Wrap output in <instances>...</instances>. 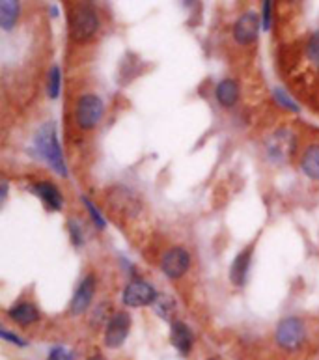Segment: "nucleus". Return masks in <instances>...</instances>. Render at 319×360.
Listing matches in <instances>:
<instances>
[{
  "label": "nucleus",
  "instance_id": "cd10ccee",
  "mask_svg": "<svg viewBox=\"0 0 319 360\" xmlns=\"http://www.w3.org/2000/svg\"><path fill=\"white\" fill-rule=\"evenodd\" d=\"M88 360H105V359H101V356H92V359H88Z\"/></svg>",
  "mask_w": 319,
  "mask_h": 360
},
{
  "label": "nucleus",
  "instance_id": "f257e3e1",
  "mask_svg": "<svg viewBox=\"0 0 319 360\" xmlns=\"http://www.w3.org/2000/svg\"><path fill=\"white\" fill-rule=\"evenodd\" d=\"M99 30V15L96 8L88 2H81L73 8L70 15V36L75 44H88L96 38Z\"/></svg>",
  "mask_w": 319,
  "mask_h": 360
},
{
  "label": "nucleus",
  "instance_id": "6ab92c4d",
  "mask_svg": "<svg viewBox=\"0 0 319 360\" xmlns=\"http://www.w3.org/2000/svg\"><path fill=\"white\" fill-rule=\"evenodd\" d=\"M60 88H62V71L58 65H54L49 73V86H47L51 99H56L60 96Z\"/></svg>",
  "mask_w": 319,
  "mask_h": 360
},
{
  "label": "nucleus",
  "instance_id": "c85d7f7f",
  "mask_svg": "<svg viewBox=\"0 0 319 360\" xmlns=\"http://www.w3.org/2000/svg\"><path fill=\"white\" fill-rule=\"evenodd\" d=\"M287 2H297V0H287Z\"/></svg>",
  "mask_w": 319,
  "mask_h": 360
},
{
  "label": "nucleus",
  "instance_id": "5701e85b",
  "mask_svg": "<svg viewBox=\"0 0 319 360\" xmlns=\"http://www.w3.org/2000/svg\"><path fill=\"white\" fill-rule=\"evenodd\" d=\"M67 230H70V236H71V241L75 247H81L82 245V230H81V224L77 219H70L67 222Z\"/></svg>",
  "mask_w": 319,
  "mask_h": 360
},
{
  "label": "nucleus",
  "instance_id": "1a4fd4ad",
  "mask_svg": "<svg viewBox=\"0 0 319 360\" xmlns=\"http://www.w3.org/2000/svg\"><path fill=\"white\" fill-rule=\"evenodd\" d=\"M131 328V316L127 312H116L107 323V330H105V345L110 349H116L129 336Z\"/></svg>",
  "mask_w": 319,
  "mask_h": 360
},
{
  "label": "nucleus",
  "instance_id": "9d476101",
  "mask_svg": "<svg viewBox=\"0 0 319 360\" xmlns=\"http://www.w3.org/2000/svg\"><path fill=\"white\" fill-rule=\"evenodd\" d=\"M93 293H96V278H93V274H86V276L81 280V284L77 285L75 293L71 297V316H81V314L86 312L93 301Z\"/></svg>",
  "mask_w": 319,
  "mask_h": 360
},
{
  "label": "nucleus",
  "instance_id": "ddd939ff",
  "mask_svg": "<svg viewBox=\"0 0 319 360\" xmlns=\"http://www.w3.org/2000/svg\"><path fill=\"white\" fill-rule=\"evenodd\" d=\"M252 247H247L243 252H239L235 256L232 264V269H230V280H232L233 285H245L247 278H249V271H250V264H252Z\"/></svg>",
  "mask_w": 319,
  "mask_h": 360
},
{
  "label": "nucleus",
  "instance_id": "dca6fc26",
  "mask_svg": "<svg viewBox=\"0 0 319 360\" xmlns=\"http://www.w3.org/2000/svg\"><path fill=\"white\" fill-rule=\"evenodd\" d=\"M215 97L221 107H235V103L239 99V84L233 79H222L215 88Z\"/></svg>",
  "mask_w": 319,
  "mask_h": 360
},
{
  "label": "nucleus",
  "instance_id": "2eb2a0df",
  "mask_svg": "<svg viewBox=\"0 0 319 360\" xmlns=\"http://www.w3.org/2000/svg\"><path fill=\"white\" fill-rule=\"evenodd\" d=\"M8 316L13 323L21 325V327H28V325H34V323L39 321V310L36 304L32 302H17L15 307H11L8 310Z\"/></svg>",
  "mask_w": 319,
  "mask_h": 360
},
{
  "label": "nucleus",
  "instance_id": "f8f14e48",
  "mask_svg": "<svg viewBox=\"0 0 319 360\" xmlns=\"http://www.w3.org/2000/svg\"><path fill=\"white\" fill-rule=\"evenodd\" d=\"M108 204L112 205L114 211H119V213H127V215H135L141 204L129 188H114L112 193L108 194Z\"/></svg>",
  "mask_w": 319,
  "mask_h": 360
},
{
  "label": "nucleus",
  "instance_id": "20e7f679",
  "mask_svg": "<svg viewBox=\"0 0 319 360\" xmlns=\"http://www.w3.org/2000/svg\"><path fill=\"white\" fill-rule=\"evenodd\" d=\"M295 144H297V139L293 135V131L286 129V127H280V129H276L275 133L267 139V157H269L273 162H276V165L287 162L292 159L293 151H295Z\"/></svg>",
  "mask_w": 319,
  "mask_h": 360
},
{
  "label": "nucleus",
  "instance_id": "4be33fe9",
  "mask_svg": "<svg viewBox=\"0 0 319 360\" xmlns=\"http://www.w3.org/2000/svg\"><path fill=\"white\" fill-rule=\"evenodd\" d=\"M82 202H84V205H86L88 215H90V219L93 221V224L98 226L99 230H103L105 226H107V222H105V219L101 217V213L98 211V207H96V205H93V202H90L88 198H82Z\"/></svg>",
  "mask_w": 319,
  "mask_h": 360
},
{
  "label": "nucleus",
  "instance_id": "a211bd4d",
  "mask_svg": "<svg viewBox=\"0 0 319 360\" xmlns=\"http://www.w3.org/2000/svg\"><path fill=\"white\" fill-rule=\"evenodd\" d=\"M301 168L310 179L319 181V144H312L306 148L301 159Z\"/></svg>",
  "mask_w": 319,
  "mask_h": 360
},
{
  "label": "nucleus",
  "instance_id": "423d86ee",
  "mask_svg": "<svg viewBox=\"0 0 319 360\" xmlns=\"http://www.w3.org/2000/svg\"><path fill=\"white\" fill-rule=\"evenodd\" d=\"M159 293L155 291L152 284H148L144 280H133L129 284L125 285L124 295H122V301H124L125 307L129 308H142L150 307V304H155Z\"/></svg>",
  "mask_w": 319,
  "mask_h": 360
},
{
  "label": "nucleus",
  "instance_id": "f03ea898",
  "mask_svg": "<svg viewBox=\"0 0 319 360\" xmlns=\"http://www.w3.org/2000/svg\"><path fill=\"white\" fill-rule=\"evenodd\" d=\"M36 150L45 161L49 162V167L53 168L54 172H58L60 176H67V168H65L64 155H62V150H60L58 136H56V129H54L53 124H45L41 129L38 131L36 135Z\"/></svg>",
  "mask_w": 319,
  "mask_h": 360
},
{
  "label": "nucleus",
  "instance_id": "9b49d317",
  "mask_svg": "<svg viewBox=\"0 0 319 360\" xmlns=\"http://www.w3.org/2000/svg\"><path fill=\"white\" fill-rule=\"evenodd\" d=\"M34 194L38 196L47 210L51 211H62L64 207V196L60 193V188L53 181H36L32 185Z\"/></svg>",
  "mask_w": 319,
  "mask_h": 360
},
{
  "label": "nucleus",
  "instance_id": "c756f323",
  "mask_svg": "<svg viewBox=\"0 0 319 360\" xmlns=\"http://www.w3.org/2000/svg\"><path fill=\"white\" fill-rule=\"evenodd\" d=\"M211 360H216V359H211Z\"/></svg>",
  "mask_w": 319,
  "mask_h": 360
},
{
  "label": "nucleus",
  "instance_id": "f3484780",
  "mask_svg": "<svg viewBox=\"0 0 319 360\" xmlns=\"http://www.w3.org/2000/svg\"><path fill=\"white\" fill-rule=\"evenodd\" d=\"M21 15V2L19 0H0V27L6 32L13 30Z\"/></svg>",
  "mask_w": 319,
  "mask_h": 360
},
{
  "label": "nucleus",
  "instance_id": "a878e982",
  "mask_svg": "<svg viewBox=\"0 0 319 360\" xmlns=\"http://www.w3.org/2000/svg\"><path fill=\"white\" fill-rule=\"evenodd\" d=\"M276 97L280 99V105L287 107V108H289V110H295V112H297V110H299L297 105H295V103H293L292 99H289V97L286 96V94H282V91H276Z\"/></svg>",
  "mask_w": 319,
  "mask_h": 360
},
{
  "label": "nucleus",
  "instance_id": "393cba45",
  "mask_svg": "<svg viewBox=\"0 0 319 360\" xmlns=\"http://www.w3.org/2000/svg\"><path fill=\"white\" fill-rule=\"evenodd\" d=\"M47 360H75V355L70 349H65V347H54Z\"/></svg>",
  "mask_w": 319,
  "mask_h": 360
},
{
  "label": "nucleus",
  "instance_id": "0eeeda50",
  "mask_svg": "<svg viewBox=\"0 0 319 360\" xmlns=\"http://www.w3.org/2000/svg\"><path fill=\"white\" fill-rule=\"evenodd\" d=\"M263 28L261 25V17L256 11H245L243 15L239 17L237 21L233 22V39L237 45H252L260 36V30Z\"/></svg>",
  "mask_w": 319,
  "mask_h": 360
},
{
  "label": "nucleus",
  "instance_id": "412c9836",
  "mask_svg": "<svg viewBox=\"0 0 319 360\" xmlns=\"http://www.w3.org/2000/svg\"><path fill=\"white\" fill-rule=\"evenodd\" d=\"M153 308H155V312H157L162 319H170V316H172L174 312V302L170 301L167 295H159L155 304H153Z\"/></svg>",
  "mask_w": 319,
  "mask_h": 360
},
{
  "label": "nucleus",
  "instance_id": "39448f33",
  "mask_svg": "<svg viewBox=\"0 0 319 360\" xmlns=\"http://www.w3.org/2000/svg\"><path fill=\"white\" fill-rule=\"evenodd\" d=\"M276 344L280 345L282 349L286 351H295L304 344L306 338V328L304 323L299 317H286L278 323L275 333Z\"/></svg>",
  "mask_w": 319,
  "mask_h": 360
},
{
  "label": "nucleus",
  "instance_id": "b1692460",
  "mask_svg": "<svg viewBox=\"0 0 319 360\" xmlns=\"http://www.w3.org/2000/svg\"><path fill=\"white\" fill-rule=\"evenodd\" d=\"M261 25H263V30H269L271 25H273V0H263Z\"/></svg>",
  "mask_w": 319,
  "mask_h": 360
},
{
  "label": "nucleus",
  "instance_id": "4468645a",
  "mask_svg": "<svg viewBox=\"0 0 319 360\" xmlns=\"http://www.w3.org/2000/svg\"><path fill=\"white\" fill-rule=\"evenodd\" d=\"M170 342L181 355H189L195 344V336L183 321H174L170 328Z\"/></svg>",
  "mask_w": 319,
  "mask_h": 360
},
{
  "label": "nucleus",
  "instance_id": "7ed1b4c3",
  "mask_svg": "<svg viewBox=\"0 0 319 360\" xmlns=\"http://www.w3.org/2000/svg\"><path fill=\"white\" fill-rule=\"evenodd\" d=\"M105 105L96 94H84L79 97L75 107V122L81 131H92L103 120Z\"/></svg>",
  "mask_w": 319,
  "mask_h": 360
},
{
  "label": "nucleus",
  "instance_id": "aec40b11",
  "mask_svg": "<svg viewBox=\"0 0 319 360\" xmlns=\"http://www.w3.org/2000/svg\"><path fill=\"white\" fill-rule=\"evenodd\" d=\"M306 56L319 70V30L310 36L308 44H306Z\"/></svg>",
  "mask_w": 319,
  "mask_h": 360
},
{
  "label": "nucleus",
  "instance_id": "6e6552de",
  "mask_svg": "<svg viewBox=\"0 0 319 360\" xmlns=\"http://www.w3.org/2000/svg\"><path fill=\"white\" fill-rule=\"evenodd\" d=\"M190 267V254L187 248L174 247L168 248L161 259V271L170 280H179Z\"/></svg>",
  "mask_w": 319,
  "mask_h": 360
},
{
  "label": "nucleus",
  "instance_id": "bb28decb",
  "mask_svg": "<svg viewBox=\"0 0 319 360\" xmlns=\"http://www.w3.org/2000/svg\"><path fill=\"white\" fill-rule=\"evenodd\" d=\"M2 338L4 340H8V342H11V344H17V345H25V342H22L21 338H19V336H15V334H11V333H8V330H6V328H2Z\"/></svg>",
  "mask_w": 319,
  "mask_h": 360
}]
</instances>
